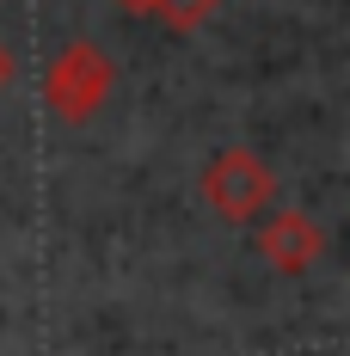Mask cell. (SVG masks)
Instances as JSON below:
<instances>
[{
	"mask_svg": "<svg viewBox=\"0 0 350 356\" xmlns=\"http://www.w3.org/2000/svg\"><path fill=\"white\" fill-rule=\"evenodd\" d=\"M258 252H264V264L283 270V277H301V270H314L319 258H326V227H319L314 215L301 209H264V227H258Z\"/></svg>",
	"mask_w": 350,
	"mask_h": 356,
	"instance_id": "obj_3",
	"label": "cell"
},
{
	"mask_svg": "<svg viewBox=\"0 0 350 356\" xmlns=\"http://www.w3.org/2000/svg\"><path fill=\"white\" fill-rule=\"evenodd\" d=\"M203 203H209L221 221H258V215L277 203V172L252 154V147H221L209 166H203Z\"/></svg>",
	"mask_w": 350,
	"mask_h": 356,
	"instance_id": "obj_1",
	"label": "cell"
},
{
	"mask_svg": "<svg viewBox=\"0 0 350 356\" xmlns=\"http://www.w3.org/2000/svg\"><path fill=\"white\" fill-rule=\"evenodd\" d=\"M111 80H117V68H111L105 49H93V43H68V49L43 68V105L56 111L62 123H86L93 111L105 105Z\"/></svg>",
	"mask_w": 350,
	"mask_h": 356,
	"instance_id": "obj_2",
	"label": "cell"
},
{
	"mask_svg": "<svg viewBox=\"0 0 350 356\" xmlns=\"http://www.w3.org/2000/svg\"><path fill=\"white\" fill-rule=\"evenodd\" d=\"M215 6H221V0H173V13H166V25H173V31H191L197 19H209Z\"/></svg>",
	"mask_w": 350,
	"mask_h": 356,
	"instance_id": "obj_4",
	"label": "cell"
},
{
	"mask_svg": "<svg viewBox=\"0 0 350 356\" xmlns=\"http://www.w3.org/2000/svg\"><path fill=\"white\" fill-rule=\"evenodd\" d=\"M13 86V56H6V43H0V92Z\"/></svg>",
	"mask_w": 350,
	"mask_h": 356,
	"instance_id": "obj_5",
	"label": "cell"
}]
</instances>
